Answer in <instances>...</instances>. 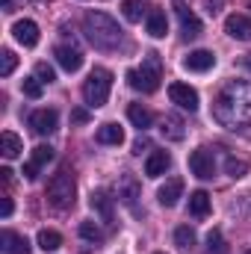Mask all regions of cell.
Listing matches in <instances>:
<instances>
[{
    "mask_svg": "<svg viewBox=\"0 0 251 254\" xmlns=\"http://www.w3.org/2000/svg\"><path fill=\"white\" fill-rule=\"evenodd\" d=\"M213 119L228 130L251 125V83L228 80L213 101Z\"/></svg>",
    "mask_w": 251,
    "mask_h": 254,
    "instance_id": "obj_1",
    "label": "cell"
},
{
    "mask_svg": "<svg viewBox=\"0 0 251 254\" xmlns=\"http://www.w3.org/2000/svg\"><path fill=\"white\" fill-rule=\"evenodd\" d=\"M83 33L98 51H116L122 45V27L107 12H95V9L86 12L83 15Z\"/></svg>",
    "mask_w": 251,
    "mask_h": 254,
    "instance_id": "obj_2",
    "label": "cell"
},
{
    "mask_svg": "<svg viewBox=\"0 0 251 254\" xmlns=\"http://www.w3.org/2000/svg\"><path fill=\"white\" fill-rule=\"evenodd\" d=\"M160 80H163V57H160L157 51L145 54V60H142L139 68H130V71H127V83H130V89L145 92V95L157 92V89H160Z\"/></svg>",
    "mask_w": 251,
    "mask_h": 254,
    "instance_id": "obj_3",
    "label": "cell"
},
{
    "mask_svg": "<svg viewBox=\"0 0 251 254\" xmlns=\"http://www.w3.org/2000/svg\"><path fill=\"white\" fill-rule=\"evenodd\" d=\"M74 198H77L74 175H71L68 169H60V172L51 178V184H48V201H51V207H57V210H68V207H74Z\"/></svg>",
    "mask_w": 251,
    "mask_h": 254,
    "instance_id": "obj_4",
    "label": "cell"
},
{
    "mask_svg": "<svg viewBox=\"0 0 251 254\" xmlns=\"http://www.w3.org/2000/svg\"><path fill=\"white\" fill-rule=\"evenodd\" d=\"M110 89H113V74H110L107 68H92L89 80L83 83V98H86V104H89L92 110H98V107L107 104Z\"/></svg>",
    "mask_w": 251,
    "mask_h": 254,
    "instance_id": "obj_5",
    "label": "cell"
},
{
    "mask_svg": "<svg viewBox=\"0 0 251 254\" xmlns=\"http://www.w3.org/2000/svg\"><path fill=\"white\" fill-rule=\"evenodd\" d=\"M189 169H192L195 178L210 181V178L216 175V160H213V154H210L207 148H195V151L189 154Z\"/></svg>",
    "mask_w": 251,
    "mask_h": 254,
    "instance_id": "obj_6",
    "label": "cell"
},
{
    "mask_svg": "<svg viewBox=\"0 0 251 254\" xmlns=\"http://www.w3.org/2000/svg\"><path fill=\"white\" fill-rule=\"evenodd\" d=\"M175 15H178V21H181V30H184V39H198L201 36V21H198V15L189 9L184 0H175Z\"/></svg>",
    "mask_w": 251,
    "mask_h": 254,
    "instance_id": "obj_7",
    "label": "cell"
},
{
    "mask_svg": "<svg viewBox=\"0 0 251 254\" xmlns=\"http://www.w3.org/2000/svg\"><path fill=\"white\" fill-rule=\"evenodd\" d=\"M169 98H172V104H178L181 110H189V113H195L198 110V92L187 86V83H172L169 86Z\"/></svg>",
    "mask_w": 251,
    "mask_h": 254,
    "instance_id": "obj_8",
    "label": "cell"
},
{
    "mask_svg": "<svg viewBox=\"0 0 251 254\" xmlns=\"http://www.w3.org/2000/svg\"><path fill=\"white\" fill-rule=\"evenodd\" d=\"M57 122H60V113H57V110H36V113L30 116V127H33V133H39V136H51V133L57 130Z\"/></svg>",
    "mask_w": 251,
    "mask_h": 254,
    "instance_id": "obj_9",
    "label": "cell"
},
{
    "mask_svg": "<svg viewBox=\"0 0 251 254\" xmlns=\"http://www.w3.org/2000/svg\"><path fill=\"white\" fill-rule=\"evenodd\" d=\"M54 57H57V63L63 65L68 74H74V71L83 68V54H80L74 45H57V48H54Z\"/></svg>",
    "mask_w": 251,
    "mask_h": 254,
    "instance_id": "obj_10",
    "label": "cell"
},
{
    "mask_svg": "<svg viewBox=\"0 0 251 254\" xmlns=\"http://www.w3.org/2000/svg\"><path fill=\"white\" fill-rule=\"evenodd\" d=\"M225 33L237 42H251V21L246 15H228L225 21Z\"/></svg>",
    "mask_w": 251,
    "mask_h": 254,
    "instance_id": "obj_11",
    "label": "cell"
},
{
    "mask_svg": "<svg viewBox=\"0 0 251 254\" xmlns=\"http://www.w3.org/2000/svg\"><path fill=\"white\" fill-rule=\"evenodd\" d=\"M12 33H15V39H18L24 48H36V45H39V27H36V21H30V18L15 21Z\"/></svg>",
    "mask_w": 251,
    "mask_h": 254,
    "instance_id": "obj_12",
    "label": "cell"
},
{
    "mask_svg": "<svg viewBox=\"0 0 251 254\" xmlns=\"http://www.w3.org/2000/svg\"><path fill=\"white\" fill-rule=\"evenodd\" d=\"M89 204H92V210H95L107 225H113V204H116V198H110V192L95 190L92 192V198H89Z\"/></svg>",
    "mask_w": 251,
    "mask_h": 254,
    "instance_id": "obj_13",
    "label": "cell"
},
{
    "mask_svg": "<svg viewBox=\"0 0 251 254\" xmlns=\"http://www.w3.org/2000/svg\"><path fill=\"white\" fill-rule=\"evenodd\" d=\"M181 192H184V181H181V178H169V181L160 187L157 198H160V204H163V207H175V204H178V198H181Z\"/></svg>",
    "mask_w": 251,
    "mask_h": 254,
    "instance_id": "obj_14",
    "label": "cell"
},
{
    "mask_svg": "<svg viewBox=\"0 0 251 254\" xmlns=\"http://www.w3.org/2000/svg\"><path fill=\"white\" fill-rule=\"evenodd\" d=\"M0 243H3V254H30L27 237H21L15 231H3L0 234Z\"/></svg>",
    "mask_w": 251,
    "mask_h": 254,
    "instance_id": "obj_15",
    "label": "cell"
},
{
    "mask_svg": "<svg viewBox=\"0 0 251 254\" xmlns=\"http://www.w3.org/2000/svg\"><path fill=\"white\" fill-rule=\"evenodd\" d=\"M216 65V57L210 54V51H192L184 57V68L187 71H210Z\"/></svg>",
    "mask_w": 251,
    "mask_h": 254,
    "instance_id": "obj_16",
    "label": "cell"
},
{
    "mask_svg": "<svg viewBox=\"0 0 251 254\" xmlns=\"http://www.w3.org/2000/svg\"><path fill=\"white\" fill-rule=\"evenodd\" d=\"M136 198H139V181H136L133 175H122V178H119V201H122L125 207H133Z\"/></svg>",
    "mask_w": 251,
    "mask_h": 254,
    "instance_id": "obj_17",
    "label": "cell"
},
{
    "mask_svg": "<svg viewBox=\"0 0 251 254\" xmlns=\"http://www.w3.org/2000/svg\"><path fill=\"white\" fill-rule=\"evenodd\" d=\"M169 166H172V157H169L166 151H154V154L148 157V163H145V175H148V178H160V175H166Z\"/></svg>",
    "mask_w": 251,
    "mask_h": 254,
    "instance_id": "obj_18",
    "label": "cell"
},
{
    "mask_svg": "<svg viewBox=\"0 0 251 254\" xmlns=\"http://www.w3.org/2000/svg\"><path fill=\"white\" fill-rule=\"evenodd\" d=\"M166 33H169L166 12H163V9H151V12H148V36H154V39H166Z\"/></svg>",
    "mask_w": 251,
    "mask_h": 254,
    "instance_id": "obj_19",
    "label": "cell"
},
{
    "mask_svg": "<svg viewBox=\"0 0 251 254\" xmlns=\"http://www.w3.org/2000/svg\"><path fill=\"white\" fill-rule=\"evenodd\" d=\"M24 151V145H21V139L12 133V130H3V136H0V154L6 157V160H15L18 154Z\"/></svg>",
    "mask_w": 251,
    "mask_h": 254,
    "instance_id": "obj_20",
    "label": "cell"
},
{
    "mask_svg": "<svg viewBox=\"0 0 251 254\" xmlns=\"http://www.w3.org/2000/svg\"><path fill=\"white\" fill-rule=\"evenodd\" d=\"M127 119L133 122V127H139V130H148V127L154 125L151 110H145L142 104H130V107H127Z\"/></svg>",
    "mask_w": 251,
    "mask_h": 254,
    "instance_id": "obj_21",
    "label": "cell"
},
{
    "mask_svg": "<svg viewBox=\"0 0 251 254\" xmlns=\"http://www.w3.org/2000/svg\"><path fill=\"white\" fill-rule=\"evenodd\" d=\"M98 142L101 145H122L125 142V130L119 125H101L98 127Z\"/></svg>",
    "mask_w": 251,
    "mask_h": 254,
    "instance_id": "obj_22",
    "label": "cell"
},
{
    "mask_svg": "<svg viewBox=\"0 0 251 254\" xmlns=\"http://www.w3.org/2000/svg\"><path fill=\"white\" fill-rule=\"evenodd\" d=\"M189 213L198 216V219H204V216L210 213V195H207L204 190H198V192L189 195Z\"/></svg>",
    "mask_w": 251,
    "mask_h": 254,
    "instance_id": "obj_23",
    "label": "cell"
},
{
    "mask_svg": "<svg viewBox=\"0 0 251 254\" xmlns=\"http://www.w3.org/2000/svg\"><path fill=\"white\" fill-rule=\"evenodd\" d=\"M122 12H125L127 21H133V24H136V21H142V18L151 12V6H145L142 0H125V3H122Z\"/></svg>",
    "mask_w": 251,
    "mask_h": 254,
    "instance_id": "obj_24",
    "label": "cell"
},
{
    "mask_svg": "<svg viewBox=\"0 0 251 254\" xmlns=\"http://www.w3.org/2000/svg\"><path fill=\"white\" fill-rule=\"evenodd\" d=\"M160 130H163V136H169V139H175V142L184 139V122H181L178 116H166Z\"/></svg>",
    "mask_w": 251,
    "mask_h": 254,
    "instance_id": "obj_25",
    "label": "cell"
},
{
    "mask_svg": "<svg viewBox=\"0 0 251 254\" xmlns=\"http://www.w3.org/2000/svg\"><path fill=\"white\" fill-rule=\"evenodd\" d=\"M60 246H63V237H60L57 231H48V228L39 231V249H42V252H57Z\"/></svg>",
    "mask_w": 251,
    "mask_h": 254,
    "instance_id": "obj_26",
    "label": "cell"
},
{
    "mask_svg": "<svg viewBox=\"0 0 251 254\" xmlns=\"http://www.w3.org/2000/svg\"><path fill=\"white\" fill-rule=\"evenodd\" d=\"M195 240H198V237H195V231H192L189 225H181V228L175 231V246H178V249H192Z\"/></svg>",
    "mask_w": 251,
    "mask_h": 254,
    "instance_id": "obj_27",
    "label": "cell"
},
{
    "mask_svg": "<svg viewBox=\"0 0 251 254\" xmlns=\"http://www.w3.org/2000/svg\"><path fill=\"white\" fill-rule=\"evenodd\" d=\"M42 86H45V83H42L39 77H24V83H21L24 95H27V98H33V101H36V98H42Z\"/></svg>",
    "mask_w": 251,
    "mask_h": 254,
    "instance_id": "obj_28",
    "label": "cell"
},
{
    "mask_svg": "<svg viewBox=\"0 0 251 254\" xmlns=\"http://www.w3.org/2000/svg\"><path fill=\"white\" fill-rule=\"evenodd\" d=\"M207 252L210 254H228V246H225V240H222L219 231H210L207 234Z\"/></svg>",
    "mask_w": 251,
    "mask_h": 254,
    "instance_id": "obj_29",
    "label": "cell"
},
{
    "mask_svg": "<svg viewBox=\"0 0 251 254\" xmlns=\"http://www.w3.org/2000/svg\"><path fill=\"white\" fill-rule=\"evenodd\" d=\"M80 237H83V240H89V243H101V240H104L101 228H98V225H92V222H80Z\"/></svg>",
    "mask_w": 251,
    "mask_h": 254,
    "instance_id": "obj_30",
    "label": "cell"
},
{
    "mask_svg": "<svg viewBox=\"0 0 251 254\" xmlns=\"http://www.w3.org/2000/svg\"><path fill=\"white\" fill-rule=\"evenodd\" d=\"M18 65V57L12 51H0V77H9Z\"/></svg>",
    "mask_w": 251,
    "mask_h": 254,
    "instance_id": "obj_31",
    "label": "cell"
},
{
    "mask_svg": "<svg viewBox=\"0 0 251 254\" xmlns=\"http://www.w3.org/2000/svg\"><path fill=\"white\" fill-rule=\"evenodd\" d=\"M51 160H54V148H51V145L33 148V163H36V166H45V163H51Z\"/></svg>",
    "mask_w": 251,
    "mask_h": 254,
    "instance_id": "obj_32",
    "label": "cell"
},
{
    "mask_svg": "<svg viewBox=\"0 0 251 254\" xmlns=\"http://www.w3.org/2000/svg\"><path fill=\"white\" fill-rule=\"evenodd\" d=\"M36 77H39L42 83H54V80H57V71L48 63H36Z\"/></svg>",
    "mask_w": 251,
    "mask_h": 254,
    "instance_id": "obj_33",
    "label": "cell"
},
{
    "mask_svg": "<svg viewBox=\"0 0 251 254\" xmlns=\"http://www.w3.org/2000/svg\"><path fill=\"white\" fill-rule=\"evenodd\" d=\"M225 166H228V175H231V178H243V175L249 172V166H246L243 160H234V157H228Z\"/></svg>",
    "mask_w": 251,
    "mask_h": 254,
    "instance_id": "obj_34",
    "label": "cell"
},
{
    "mask_svg": "<svg viewBox=\"0 0 251 254\" xmlns=\"http://www.w3.org/2000/svg\"><path fill=\"white\" fill-rule=\"evenodd\" d=\"M0 216H3V219H9V216H12V198H9V195H3V198H0Z\"/></svg>",
    "mask_w": 251,
    "mask_h": 254,
    "instance_id": "obj_35",
    "label": "cell"
},
{
    "mask_svg": "<svg viewBox=\"0 0 251 254\" xmlns=\"http://www.w3.org/2000/svg\"><path fill=\"white\" fill-rule=\"evenodd\" d=\"M71 122L74 125H86L89 122V113L86 110H71Z\"/></svg>",
    "mask_w": 251,
    "mask_h": 254,
    "instance_id": "obj_36",
    "label": "cell"
},
{
    "mask_svg": "<svg viewBox=\"0 0 251 254\" xmlns=\"http://www.w3.org/2000/svg\"><path fill=\"white\" fill-rule=\"evenodd\" d=\"M24 178H27V181H36V178H39V166H36L33 160L24 166Z\"/></svg>",
    "mask_w": 251,
    "mask_h": 254,
    "instance_id": "obj_37",
    "label": "cell"
},
{
    "mask_svg": "<svg viewBox=\"0 0 251 254\" xmlns=\"http://www.w3.org/2000/svg\"><path fill=\"white\" fill-rule=\"evenodd\" d=\"M204 6H207V12H210V15H219V12H222V6H225V0H204Z\"/></svg>",
    "mask_w": 251,
    "mask_h": 254,
    "instance_id": "obj_38",
    "label": "cell"
},
{
    "mask_svg": "<svg viewBox=\"0 0 251 254\" xmlns=\"http://www.w3.org/2000/svg\"><path fill=\"white\" fill-rule=\"evenodd\" d=\"M148 145H151L148 139H136L133 142V154H142V148H148Z\"/></svg>",
    "mask_w": 251,
    "mask_h": 254,
    "instance_id": "obj_39",
    "label": "cell"
},
{
    "mask_svg": "<svg viewBox=\"0 0 251 254\" xmlns=\"http://www.w3.org/2000/svg\"><path fill=\"white\" fill-rule=\"evenodd\" d=\"M9 6H12V0H3V9H6V12H9Z\"/></svg>",
    "mask_w": 251,
    "mask_h": 254,
    "instance_id": "obj_40",
    "label": "cell"
},
{
    "mask_svg": "<svg viewBox=\"0 0 251 254\" xmlns=\"http://www.w3.org/2000/svg\"><path fill=\"white\" fill-rule=\"evenodd\" d=\"M246 68H251V54H249V57H246Z\"/></svg>",
    "mask_w": 251,
    "mask_h": 254,
    "instance_id": "obj_41",
    "label": "cell"
},
{
    "mask_svg": "<svg viewBox=\"0 0 251 254\" xmlns=\"http://www.w3.org/2000/svg\"><path fill=\"white\" fill-rule=\"evenodd\" d=\"M246 254H251V252H246Z\"/></svg>",
    "mask_w": 251,
    "mask_h": 254,
    "instance_id": "obj_42",
    "label": "cell"
}]
</instances>
